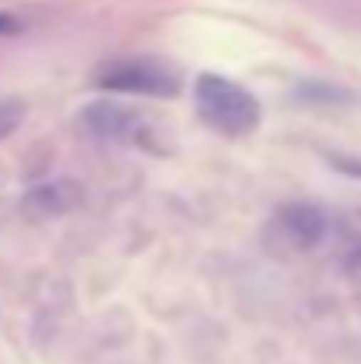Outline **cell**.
I'll use <instances>...</instances> for the list:
<instances>
[{"mask_svg": "<svg viewBox=\"0 0 361 364\" xmlns=\"http://www.w3.org/2000/svg\"><path fill=\"white\" fill-rule=\"evenodd\" d=\"M195 114L209 131L224 138H244L262 121L258 100L244 85L224 75H213V71L195 78Z\"/></svg>", "mask_w": 361, "mask_h": 364, "instance_id": "obj_1", "label": "cell"}, {"mask_svg": "<svg viewBox=\"0 0 361 364\" xmlns=\"http://www.w3.org/2000/svg\"><path fill=\"white\" fill-rule=\"evenodd\" d=\"M93 85L120 96H149V100H174L181 92V71L156 57H124L107 60L93 71Z\"/></svg>", "mask_w": 361, "mask_h": 364, "instance_id": "obj_2", "label": "cell"}, {"mask_svg": "<svg viewBox=\"0 0 361 364\" xmlns=\"http://www.w3.org/2000/svg\"><path fill=\"white\" fill-rule=\"evenodd\" d=\"M330 223H326V213L312 202H287L273 213L269 220V230H266V241L273 247H283V251H312L319 247L326 237Z\"/></svg>", "mask_w": 361, "mask_h": 364, "instance_id": "obj_3", "label": "cell"}, {"mask_svg": "<svg viewBox=\"0 0 361 364\" xmlns=\"http://www.w3.org/2000/svg\"><path fill=\"white\" fill-rule=\"evenodd\" d=\"M78 124L93 134V138H103V141H127V145H138L149 138V121L120 103H89L82 114H78Z\"/></svg>", "mask_w": 361, "mask_h": 364, "instance_id": "obj_4", "label": "cell"}, {"mask_svg": "<svg viewBox=\"0 0 361 364\" xmlns=\"http://www.w3.org/2000/svg\"><path fill=\"white\" fill-rule=\"evenodd\" d=\"M21 205H25L32 216L50 220V216H64L68 209H75V205H78V191H75L71 184H39V188H32V191L25 195Z\"/></svg>", "mask_w": 361, "mask_h": 364, "instance_id": "obj_5", "label": "cell"}, {"mask_svg": "<svg viewBox=\"0 0 361 364\" xmlns=\"http://www.w3.org/2000/svg\"><path fill=\"white\" fill-rule=\"evenodd\" d=\"M25 121V103L21 100H0V141L11 138Z\"/></svg>", "mask_w": 361, "mask_h": 364, "instance_id": "obj_6", "label": "cell"}, {"mask_svg": "<svg viewBox=\"0 0 361 364\" xmlns=\"http://www.w3.org/2000/svg\"><path fill=\"white\" fill-rule=\"evenodd\" d=\"M298 96L301 100H308V103H326V100H351V92H344V89H333V85H319V82H308V85H301L298 89Z\"/></svg>", "mask_w": 361, "mask_h": 364, "instance_id": "obj_7", "label": "cell"}, {"mask_svg": "<svg viewBox=\"0 0 361 364\" xmlns=\"http://www.w3.org/2000/svg\"><path fill=\"white\" fill-rule=\"evenodd\" d=\"M330 163H333V170H340V173H347V177H358L361 181V156H330Z\"/></svg>", "mask_w": 361, "mask_h": 364, "instance_id": "obj_8", "label": "cell"}, {"mask_svg": "<svg viewBox=\"0 0 361 364\" xmlns=\"http://www.w3.org/2000/svg\"><path fill=\"white\" fill-rule=\"evenodd\" d=\"M14 32H21V21L14 14H0V36H14Z\"/></svg>", "mask_w": 361, "mask_h": 364, "instance_id": "obj_9", "label": "cell"}]
</instances>
